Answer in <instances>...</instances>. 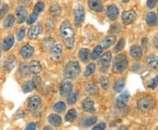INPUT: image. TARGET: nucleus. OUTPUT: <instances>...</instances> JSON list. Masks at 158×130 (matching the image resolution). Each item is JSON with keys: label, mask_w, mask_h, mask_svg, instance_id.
Returning a JSON list of instances; mask_svg holds the SVG:
<instances>
[{"label": "nucleus", "mask_w": 158, "mask_h": 130, "mask_svg": "<svg viewBox=\"0 0 158 130\" xmlns=\"http://www.w3.org/2000/svg\"><path fill=\"white\" fill-rule=\"evenodd\" d=\"M50 57L54 62H59L62 60V47L60 44L54 45L50 49Z\"/></svg>", "instance_id": "9"}, {"label": "nucleus", "mask_w": 158, "mask_h": 130, "mask_svg": "<svg viewBox=\"0 0 158 130\" xmlns=\"http://www.w3.org/2000/svg\"><path fill=\"white\" fill-rule=\"evenodd\" d=\"M125 86V81L123 78H119L116 82H115V85H114V90L116 92H121L122 90L124 89Z\"/></svg>", "instance_id": "34"}, {"label": "nucleus", "mask_w": 158, "mask_h": 130, "mask_svg": "<svg viewBox=\"0 0 158 130\" xmlns=\"http://www.w3.org/2000/svg\"><path fill=\"white\" fill-rule=\"evenodd\" d=\"M29 69H30V73L37 75L40 73V71L42 70V66L40 62L38 61H32L29 64Z\"/></svg>", "instance_id": "21"}, {"label": "nucleus", "mask_w": 158, "mask_h": 130, "mask_svg": "<svg viewBox=\"0 0 158 130\" xmlns=\"http://www.w3.org/2000/svg\"><path fill=\"white\" fill-rule=\"evenodd\" d=\"M19 73L22 77H27L30 73V69H29V65L27 63H21L19 66Z\"/></svg>", "instance_id": "35"}, {"label": "nucleus", "mask_w": 158, "mask_h": 130, "mask_svg": "<svg viewBox=\"0 0 158 130\" xmlns=\"http://www.w3.org/2000/svg\"><path fill=\"white\" fill-rule=\"evenodd\" d=\"M78 99V93L77 92H70L67 95V102L69 105H74Z\"/></svg>", "instance_id": "32"}, {"label": "nucleus", "mask_w": 158, "mask_h": 130, "mask_svg": "<svg viewBox=\"0 0 158 130\" xmlns=\"http://www.w3.org/2000/svg\"><path fill=\"white\" fill-rule=\"evenodd\" d=\"M34 53V48L29 44H26L20 48V55L24 59H28L30 57H32Z\"/></svg>", "instance_id": "16"}, {"label": "nucleus", "mask_w": 158, "mask_h": 130, "mask_svg": "<svg viewBox=\"0 0 158 130\" xmlns=\"http://www.w3.org/2000/svg\"><path fill=\"white\" fill-rule=\"evenodd\" d=\"M48 122L54 127H60L62 123V119L56 113H52L48 116Z\"/></svg>", "instance_id": "19"}, {"label": "nucleus", "mask_w": 158, "mask_h": 130, "mask_svg": "<svg viewBox=\"0 0 158 130\" xmlns=\"http://www.w3.org/2000/svg\"><path fill=\"white\" fill-rule=\"evenodd\" d=\"M49 39H46L44 40V42H43V47L45 48V49H48V48H49L51 47H53L52 45H54V43H55V41L54 40H51V42L48 41Z\"/></svg>", "instance_id": "46"}, {"label": "nucleus", "mask_w": 158, "mask_h": 130, "mask_svg": "<svg viewBox=\"0 0 158 130\" xmlns=\"http://www.w3.org/2000/svg\"><path fill=\"white\" fill-rule=\"evenodd\" d=\"M14 44V37L11 36V35H9L7 36L6 39L4 40L3 43H2V47H3V49L4 50H9L11 48V47Z\"/></svg>", "instance_id": "24"}, {"label": "nucleus", "mask_w": 158, "mask_h": 130, "mask_svg": "<svg viewBox=\"0 0 158 130\" xmlns=\"http://www.w3.org/2000/svg\"><path fill=\"white\" fill-rule=\"evenodd\" d=\"M147 64L149 68L153 69H158V57L156 56H149L147 58Z\"/></svg>", "instance_id": "26"}, {"label": "nucleus", "mask_w": 158, "mask_h": 130, "mask_svg": "<svg viewBox=\"0 0 158 130\" xmlns=\"http://www.w3.org/2000/svg\"><path fill=\"white\" fill-rule=\"evenodd\" d=\"M49 11H50V14L53 17H58V16H60L62 10H61V7L59 6L56 2H53L51 4L50 8H49Z\"/></svg>", "instance_id": "25"}, {"label": "nucleus", "mask_w": 158, "mask_h": 130, "mask_svg": "<svg viewBox=\"0 0 158 130\" xmlns=\"http://www.w3.org/2000/svg\"><path fill=\"white\" fill-rule=\"evenodd\" d=\"M26 35V28L24 27H21L18 30L17 32V38L19 40H22L25 38Z\"/></svg>", "instance_id": "41"}, {"label": "nucleus", "mask_w": 158, "mask_h": 130, "mask_svg": "<svg viewBox=\"0 0 158 130\" xmlns=\"http://www.w3.org/2000/svg\"><path fill=\"white\" fill-rule=\"evenodd\" d=\"M146 22L149 27H156L158 26V18L155 12H148L146 17Z\"/></svg>", "instance_id": "20"}, {"label": "nucleus", "mask_w": 158, "mask_h": 130, "mask_svg": "<svg viewBox=\"0 0 158 130\" xmlns=\"http://www.w3.org/2000/svg\"><path fill=\"white\" fill-rule=\"evenodd\" d=\"M128 67V61L126 55L119 54L114 57L113 64V71L114 73H122Z\"/></svg>", "instance_id": "2"}, {"label": "nucleus", "mask_w": 158, "mask_h": 130, "mask_svg": "<svg viewBox=\"0 0 158 130\" xmlns=\"http://www.w3.org/2000/svg\"><path fill=\"white\" fill-rule=\"evenodd\" d=\"M96 69V65L94 63H90L86 66V69H85V77H90V75L94 73Z\"/></svg>", "instance_id": "36"}, {"label": "nucleus", "mask_w": 158, "mask_h": 130, "mask_svg": "<svg viewBox=\"0 0 158 130\" xmlns=\"http://www.w3.org/2000/svg\"><path fill=\"white\" fill-rule=\"evenodd\" d=\"M155 99L153 97L147 95V96L141 97V99H138L137 101V106L138 108L143 111V112H148L149 110H151L155 107Z\"/></svg>", "instance_id": "3"}, {"label": "nucleus", "mask_w": 158, "mask_h": 130, "mask_svg": "<svg viewBox=\"0 0 158 130\" xmlns=\"http://www.w3.org/2000/svg\"><path fill=\"white\" fill-rule=\"evenodd\" d=\"M77 116V111H76L75 109H70V110H69L68 113H66V115H65V120H66V121H68V122H72V121H74V120H76Z\"/></svg>", "instance_id": "30"}, {"label": "nucleus", "mask_w": 158, "mask_h": 130, "mask_svg": "<svg viewBox=\"0 0 158 130\" xmlns=\"http://www.w3.org/2000/svg\"><path fill=\"white\" fill-rule=\"evenodd\" d=\"M73 89V85L70 78H66L62 81L60 85V95L62 97H66L69 94Z\"/></svg>", "instance_id": "7"}, {"label": "nucleus", "mask_w": 158, "mask_h": 130, "mask_svg": "<svg viewBox=\"0 0 158 130\" xmlns=\"http://www.w3.org/2000/svg\"><path fill=\"white\" fill-rule=\"evenodd\" d=\"M15 21H16V19L13 15H8L4 20V27L6 28H10L14 25Z\"/></svg>", "instance_id": "29"}, {"label": "nucleus", "mask_w": 158, "mask_h": 130, "mask_svg": "<svg viewBox=\"0 0 158 130\" xmlns=\"http://www.w3.org/2000/svg\"><path fill=\"white\" fill-rule=\"evenodd\" d=\"M0 51H1V47H0Z\"/></svg>", "instance_id": "53"}, {"label": "nucleus", "mask_w": 158, "mask_h": 130, "mask_svg": "<svg viewBox=\"0 0 158 130\" xmlns=\"http://www.w3.org/2000/svg\"><path fill=\"white\" fill-rule=\"evenodd\" d=\"M86 90H87L88 93H90L91 95H94L98 92V87L94 84H89L86 86Z\"/></svg>", "instance_id": "39"}, {"label": "nucleus", "mask_w": 158, "mask_h": 130, "mask_svg": "<svg viewBox=\"0 0 158 130\" xmlns=\"http://www.w3.org/2000/svg\"><path fill=\"white\" fill-rule=\"evenodd\" d=\"M142 54L143 52L140 46L135 45L130 48V56L135 59H141Z\"/></svg>", "instance_id": "22"}, {"label": "nucleus", "mask_w": 158, "mask_h": 130, "mask_svg": "<svg viewBox=\"0 0 158 130\" xmlns=\"http://www.w3.org/2000/svg\"><path fill=\"white\" fill-rule=\"evenodd\" d=\"M158 0H147V6L148 8L153 9L155 6H156Z\"/></svg>", "instance_id": "47"}, {"label": "nucleus", "mask_w": 158, "mask_h": 130, "mask_svg": "<svg viewBox=\"0 0 158 130\" xmlns=\"http://www.w3.org/2000/svg\"><path fill=\"white\" fill-rule=\"evenodd\" d=\"M106 124L105 122H101V123H99V124L94 126V127H93V129L102 130V129H106Z\"/></svg>", "instance_id": "48"}, {"label": "nucleus", "mask_w": 158, "mask_h": 130, "mask_svg": "<svg viewBox=\"0 0 158 130\" xmlns=\"http://www.w3.org/2000/svg\"><path fill=\"white\" fill-rule=\"evenodd\" d=\"M80 74V66L77 61L69 62L64 68V75L68 78H73Z\"/></svg>", "instance_id": "4"}, {"label": "nucleus", "mask_w": 158, "mask_h": 130, "mask_svg": "<svg viewBox=\"0 0 158 130\" xmlns=\"http://www.w3.org/2000/svg\"><path fill=\"white\" fill-rule=\"evenodd\" d=\"M85 12L84 7L81 6H77V8L74 11V21H75V24L77 27L81 26L84 22V20H85Z\"/></svg>", "instance_id": "8"}, {"label": "nucleus", "mask_w": 158, "mask_h": 130, "mask_svg": "<svg viewBox=\"0 0 158 130\" xmlns=\"http://www.w3.org/2000/svg\"><path fill=\"white\" fill-rule=\"evenodd\" d=\"M36 128H37V125L34 123V122H32V123H29L27 127H26V129L27 130H33V129H36Z\"/></svg>", "instance_id": "49"}, {"label": "nucleus", "mask_w": 158, "mask_h": 130, "mask_svg": "<svg viewBox=\"0 0 158 130\" xmlns=\"http://www.w3.org/2000/svg\"><path fill=\"white\" fill-rule=\"evenodd\" d=\"M44 8H45V5H44L43 2H41V1L37 2L36 5L34 6L33 12H32L31 15H30L29 17H27V23L28 25H32V24H34V23L36 22V20H37V19L39 17L40 14L44 11Z\"/></svg>", "instance_id": "5"}, {"label": "nucleus", "mask_w": 158, "mask_h": 130, "mask_svg": "<svg viewBox=\"0 0 158 130\" xmlns=\"http://www.w3.org/2000/svg\"><path fill=\"white\" fill-rule=\"evenodd\" d=\"M154 45H155V47L156 48H158V34L155 37V39H154Z\"/></svg>", "instance_id": "51"}, {"label": "nucleus", "mask_w": 158, "mask_h": 130, "mask_svg": "<svg viewBox=\"0 0 158 130\" xmlns=\"http://www.w3.org/2000/svg\"><path fill=\"white\" fill-rule=\"evenodd\" d=\"M157 12H158V10H157Z\"/></svg>", "instance_id": "54"}, {"label": "nucleus", "mask_w": 158, "mask_h": 130, "mask_svg": "<svg viewBox=\"0 0 158 130\" xmlns=\"http://www.w3.org/2000/svg\"><path fill=\"white\" fill-rule=\"evenodd\" d=\"M120 30H121V27L119 26V24L118 23H115V24H113V26L110 27L109 29V33L110 34H118L119 32H120Z\"/></svg>", "instance_id": "40"}, {"label": "nucleus", "mask_w": 158, "mask_h": 130, "mask_svg": "<svg viewBox=\"0 0 158 130\" xmlns=\"http://www.w3.org/2000/svg\"><path fill=\"white\" fill-rule=\"evenodd\" d=\"M31 1L32 0H20V5H22V6H27V5H29L30 3H31Z\"/></svg>", "instance_id": "50"}, {"label": "nucleus", "mask_w": 158, "mask_h": 130, "mask_svg": "<svg viewBox=\"0 0 158 130\" xmlns=\"http://www.w3.org/2000/svg\"><path fill=\"white\" fill-rule=\"evenodd\" d=\"M125 43H126V40H125L124 38H120L118 41V43H117V45L115 46V48H114V51L115 52H120L124 48Z\"/></svg>", "instance_id": "37"}, {"label": "nucleus", "mask_w": 158, "mask_h": 130, "mask_svg": "<svg viewBox=\"0 0 158 130\" xmlns=\"http://www.w3.org/2000/svg\"><path fill=\"white\" fill-rule=\"evenodd\" d=\"M97 122V117H90L87 118L85 120V125L86 127H90L92 125H94Z\"/></svg>", "instance_id": "42"}, {"label": "nucleus", "mask_w": 158, "mask_h": 130, "mask_svg": "<svg viewBox=\"0 0 158 130\" xmlns=\"http://www.w3.org/2000/svg\"><path fill=\"white\" fill-rule=\"evenodd\" d=\"M158 85V77H156L148 85V87L149 88V89H152V90H154V89H156V87Z\"/></svg>", "instance_id": "45"}, {"label": "nucleus", "mask_w": 158, "mask_h": 130, "mask_svg": "<svg viewBox=\"0 0 158 130\" xmlns=\"http://www.w3.org/2000/svg\"><path fill=\"white\" fill-rule=\"evenodd\" d=\"M115 40H116L115 36H113V35H109V36H106V38H104V39L102 40L101 43H100V46H101L104 49H106V48H110L112 45H113V44L115 43Z\"/></svg>", "instance_id": "23"}, {"label": "nucleus", "mask_w": 158, "mask_h": 130, "mask_svg": "<svg viewBox=\"0 0 158 130\" xmlns=\"http://www.w3.org/2000/svg\"><path fill=\"white\" fill-rule=\"evenodd\" d=\"M118 13H119V10L118 6H116L115 5H111L106 8V15L111 20H116L118 17Z\"/></svg>", "instance_id": "14"}, {"label": "nucleus", "mask_w": 158, "mask_h": 130, "mask_svg": "<svg viewBox=\"0 0 158 130\" xmlns=\"http://www.w3.org/2000/svg\"><path fill=\"white\" fill-rule=\"evenodd\" d=\"M15 62H16V61H15V58L14 57H11V58H10L7 62L5 63V68H6L9 71L10 70H11L12 69L14 68V66H15Z\"/></svg>", "instance_id": "38"}, {"label": "nucleus", "mask_w": 158, "mask_h": 130, "mask_svg": "<svg viewBox=\"0 0 158 130\" xmlns=\"http://www.w3.org/2000/svg\"><path fill=\"white\" fill-rule=\"evenodd\" d=\"M27 15H28L27 11L24 7H19V8H18L17 11H16V16H17L18 22L20 23V24L27 20V19L28 17Z\"/></svg>", "instance_id": "18"}, {"label": "nucleus", "mask_w": 158, "mask_h": 130, "mask_svg": "<svg viewBox=\"0 0 158 130\" xmlns=\"http://www.w3.org/2000/svg\"><path fill=\"white\" fill-rule=\"evenodd\" d=\"M100 84H101V86L103 89L106 90L108 87H109V79L106 77H102L100 78Z\"/></svg>", "instance_id": "43"}, {"label": "nucleus", "mask_w": 158, "mask_h": 130, "mask_svg": "<svg viewBox=\"0 0 158 130\" xmlns=\"http://www.w3.org/2000/svg\"><path fill=\"white\" fill-rule=\"evenodd\" d=\"M53 109H54L56 112H57V113H62V112H64V111L66 110V105H65L64 102L58 101L54 105Z\"/></svg>", "instance_id": "31"}, {"label": "nucleus", "mask_w": 158, "mask_h": 130, "mask_svg": "<svg viewBox=\"0 0 158 130\" xmlns=\"http://www.w3.org/2000/svg\"><path fill=\"white\" fill-rule=\"evenodd\" d=\"M88 6L91 10L97 12H101L104 10V6L102 5V2L100 0H89Z\"/></svg>", "instance_id": "17"}, {"label": "nucleus", "mask_w": 158, "mask_h": 130, "mask_svg": "<svg viewBox=\"0 0 158 130\" xmlns=\"http://www.w3.org/2000/svg\"><path fill=\"white\" fill-rule=\"evenodd\" d=\"M8 11H9V6H7V5L3 6V7L0 9V19L6 16V14L8 12Z\"/></svg>", "instance_id": "44"}, {"label": "nucleus", "mask_w": 158, "mask_h": 130, "mask_svg": "<svg viewBox=\"0 0 158 130\" xmlns=\"http://www.w3.org/2000/svg\"><path fill=\"white\" fill-rule=\"evenodd\" d=\"M129 92L125 90L123 91L118 98L116 99V106L118 109H123V108L126 107L127 104V101L129 99Z\"/></svg>", "instance_id": "12"}, {"label": "nucleus", "mask_w": 158, "mask_h": 130, "mask_svg": "<svg viewBox=\"0 0 158 130\" xmlns=\"http://www.w3.org/2000/svg\"><path fill=\"white\" fill-rule=\"evenodd\" d=\"M34 89V83H33V80H28L22 86V90L25 93L27 92H30Z\"/></svg>", "instance_id": "33"}, {"label": "nucleus", "mask_w": 158, "mask_h": 130, "mask_svg": "<svg viewBox=\"0 0 158 130\" xmlns=\"http://www.w3.org/2000/svg\"><path fill=\"white\" fill-rule=\"evenodd\" d=\"M41 33H42V26L40 24H37V25H34V27H32L29 29L27 36L30 40H35L38 38V36Z\"/></svg>", "instance_id": "13"}, {"label": "nucleus", "mask_w": 158, "mask_h": 130, "mask_svg": "<svg viewBox=\"0 0 158 130\" xmlns=\"http://www.w3.org/2000/svg\"><path fill=\"white\" fill-rule=\"evenodd\" d=\"M121 19H122V21L125 25H130V24L135 22L136 19V12L134 10L124 11L122 12Z\"/></svg>", "instance_id": "11"}, {"label": "nucleus", "mask_w": 158, "mask_h": 130, "mask_svg": "<svg viewBox=\"0 0 158 130\" xmlns=\"http://www.w3.org/2000/svg\"><path fill=\"white\" fill-rule=\"evenodd\" d=\"M103 50H104V48H102L101 46H97L96 48H95L92 50V52H91V55H90L91 60H97V59L102 55Z\"/></svg>", "instance_id": "28"}, {"label": "nucleus", "mask_w": 158, "mask_h": 130, "mask_svg": "<svg viewBox=\"0 0 158 130\" xmlns=\"http://www.w3.org/2000/svg\"><path fill=\"white\" fill-rule=\"evenodd\" d=\"M60 35L68 48H73L75 44V32L71 24L68 20H64L60 27Z\"/></svg>", "instance_id": "1"}, {"label": "nucleus", "mask_w": 158, "mask_h": 130, "mask_svg": "<svg viewBox=\"0 0 158 130\" xmlns=\"http://www.w3.org/2000/svg\"><path fill=\"white\" fill-rule=\"evenodd\" d=\"M82 107L87 113H95L96 109L94 107V101L90 99V98H86L84 101L82 102Z\"/></svg>", "instance_id": "15"}, {"label": "nucleus", "mask_w": 158, "mask_h": 130, "mask_svg": "<svg viewBox=\"0 0 158 130\" xmlns=\"http://www.w3.org/2000/svg\"><path fill=\"white\" fill-rule=\"evenodd\" d=\"M89 55H90V50L88 48H82L79 50L78 57L80 60L83 62H87L89 59Z\"/></svg>", "instance_id": "27"}, {"label": "nucleus", "mask_w": 158, "mask_h": 130, "mask_svg": "<svg viewBox=\"0 0 158 130\" xmlns=\"http://www.w3.org/2000/svg\"><path fill=\"white\" fill-rule=\"evenodd\" d=\"M41 105H42V101L39 96H33L29 99L28 109L31 112L35 113V112L39 111L41 107Z\"/></svg>", "instance_id": "10"}, {"label": "nucleus", "mask_w": 158, "mask_h": 130, "mask_svg": "<svg viewBox=\"0 0 158 130\" xmlns=\"http://www.w3.org/2000/svg\"><path fill=\"white\" fill-rule=\"evenodd\" d=\"M129 1L130 0H122V2H123V3H128Z\"/></svg>", "instance_id": "52"}, {"label": "nucleus", "mask_w": 158, "mask_h": 130, "mask_svg": "<svg viewBox=\"0 0 158 130\" xmlns=\"http://www.w3.org/2000/svg\"><path fill=\"white\" fill-rule=\"evenodd\" d=\"M112 57H112V53L111 52H106V54H104L100 57L98 64H99V69H100L101 71L106 72L109 69L111 62H112Z\"/></svg>", "instance_id": "6"}]
</instances>
